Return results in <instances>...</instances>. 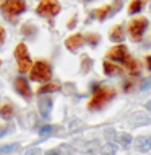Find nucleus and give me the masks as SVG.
I'll return each mask as SVG.
<instances>
[{"instance_id": "nucleus-16", "label": "nucleus", "mask_w": 151, "mask_h": 155, "mask_svg": "<svg viewBox=\"0 0 151 155\" xmlns=\"http://www.w3.org/2000/svg\"><path fill=\"white\" fill-rule=\"evenodd\" d=\"M0 116H2L3 119H10L11 116H13V108H11L10 104H3V106L0 108Z\"/></svg>"}, {"instance_id": "nucleus-20", "label": "nucleus", "mask_w": 151, "mask_h": 155, "mask_svg": "<svg viewBox=\"0 0 151 155\" xmlns=\"http://www.w3.org/2000/svg\"><path fill=\"white\" fill-rule=\"evenodd\" d=\"M101 153L102 155H115V145L114 144H106L101 150Z\"/></svg>"}, {"instance_id": "nucleus-19", "label": "nucleus", "mask_w": 151, "mask_h": 155, "mask_svg": "<svg viewBox=\"0 0 151 155\" xmlns=\"http://www.w3.org/2000/svg\"><path fill=\"white\" fill-rule=\"evenodd\" d=\"M20 149L18 144H10V145H3L0 147V153H10V152H16Z\"/></svg>"}, {"instance_id": "nucleus-26", "label": "nucleus", "mask_w": 151, "mask_h": 155, "mask_svg": "<svg viewBox=\"0 0 151 155\" xmlns=\"http://www.w3.org/2000/svg\"><path fill=\"white\" fill-rule=\"evenodd\" d=\"M3 39H5V30L0 26V43H3Z\"/></svg>"}, {"instance_id": "nucleus-10", "label": "nucleus", "mask_w": 151, "mask_h": 155, "mask_svg": "<svg viewBox=\"0 0 151 155\" xmlns=\"http://www.w3.org/2000/svg\"><path fill=\"white\" fill-rule=\"evenodd\" d=\"M135 147L138 152H148L151 150V137L149 136H140L135 140Z\"/></svg>"}, {"instance_id": "nucleus-12", "label": "nucleus", "mask_w": 151, "mask_h": 155, "mask_svg": "<svg viewBox=\"0 0 151 155\" xmlns=\"http://www.w3.org/2000/svg\"><path fill=\"white\" fill-rule=\"evenodd\" d=\"M102 67H104V72H106L109 77H114V75H120V74H122L120 67H117L115 64H112L111 61H106Z\"/></svg>"}, {"instance_id": "nucleus-22", "label": "nucleus", "mask_w": 151, "mask_h": 155, "mask_svg": "<svg viewBox=\"0 0 151 155\" xmlns=\"http://www.w3.org/2000/svg\"><path fill=\"white\" fill-rule=\"evenodd\" d=\"M49 132H52V126H50V124L39 127V134H49Z\"/></svg>"}, {"instance_id": "nucleus-13", "label": "nucleus", "mask_w": 151, "mask_h": 155, "mask_svg": "<svg viewBox=\"0 0 151 155\" xmlns=\"http://www.w3.org/2000/svg\"><path fill=\"white\" fill-rule=\"evenodd\" d=\"M124 39V30H122V25H117L111 30V41L114 43H120Z\"/></svg>"}, {"instance_id": "nucleus-8", "label": "nucleus", "mask_w": 151, "mask_h": 155, "mask_svg": "<svg viewBox=\"0 0 151 155\" xmlns=\"http://www.w3.org/2000/svg\"><path fill=\"white\" fill-rule=\"evenodd\" d=\"M37 106H39L41 116H42L44 119H47L49 116H50V111H52V100L47 98V96H44V98H39V103H37Z\"/></svg>"}, {"instance_id": "nucleus-4", "label": "nucleus", "mask_w": 151, "mask_h": 155, "mask_svg": "<svg viewBox=\"0 0 151 155\" xmlns=\"http://www.w3.org/2000/svg\"><path fill=\"white\" fill-rule=\"evenodd\" d=\"M146 26H148V20L145 18H135L132 20L128 25V35H130V39L132 41H140L141 36H143V33L146 30Z\"/></svg>"}, {"instance_id": "nucleus-23", "label": "nucleus", "mask_w": 151, "mask_h": 155, "mask_svg": "<svg viewBox=\"0 0 151 155\" xmlns=\"http://www.w3.org/2000/svg\"><path fill=\"white\" fill-rule=\"evenodd\" d=\"M149 88H151V78H148V80H145L141 83V90H149Z\"/></svg>"}, {"instance_id": "nucleus-27", "label": "nucleus", "mask_w": 151, "mask_h": 155, "mask_svg": "<svg viewBox=\"0 0 151 155\" xmlns=\"http://www.w3.org/2000/svg\"><path fill=\"white\" fill-rule=\"evenodd\" d=\"M47 155H60V153H58V150H49Z\"/></svg>"}, {"instance_id": "nucleus-28", "label": "nucleus", "mask_w": 151, "mask_h": 155, "mask_svg": "<svg viewBox=\"0 0 151 155\" xmlns=\"http://www.w3.org/2000/svg\"><path fill=\"white\" fill-rule=\"evenodd\" d=\"M146 64H148V69L151 70V56H149V57H146Z\"/></svg>"}, {"instance_id": "nucleus-1", "label": "nucleus", "mask_w": 151, "mask_h": 155, "mask_svg": "<svg viewBox=\"0 0 151 155\" xmlns=\"http://www.w3.org/2000/svg\"><path fill=\"white\" fill-rule=\"evenodd\" d=\"M0 7L8 21H15L16 16L26 10V2L24 0H3Z\"/></svg>"}, {"instance_id": "nucleus-17", "label": "nucleus", "mask_w": 151, "mask_h": 155, "mask_svg": "<svg viewBox=\"0 0 151 155\" xmlns=\"http://www.w3.org/2000/svg\"><path fill=\"white\" fill-rule=\"evenodd\" d=\"M109 12H111V7L106 5V7H102V8H98V10L94 12V15H96V18H98V20H104L109 15Z\"/></svg>"}, {"instance_id": "nucleus-2", "label": "nucleus", "mask_w": 151, "mask_h": 155, "mask_svg": "<svg viewBox=\"0 0 151 155\" xmlns=\"http://www.w3.org/2000/svg\"><path fill=\"white\" fill-rule=\"evenodd\" d=\"M93 88H94V95L91 98V101L88 103L90 110H99L114 96V90L112 88H98V83H94Z\"/></svg>"}, {"instance_id": "nucleus-24", "label": "nucleus", "mask_w": 151, "mask_h": 155, "mask_svg": "<svg viewBox=\"0 0 151 155\" xmlns=\"http://www.w3.org/2000/svg\"><path fill=\"white\" fill-rule=\"evenodd\" d=\"M24 155H41V150L39 149H29Z\"/></svg>"}, {"instance_id": "nucleus-11", "label": "nucleus", "mask_w": 151, "mask_h": 155, "mask_svg": "<svg viewBox=\"0 0 151 155\" xmlns=\"http://www.w3.org/2000/svg\"><path fill=\"white\" fill-rule=\"evenodd\" d=\"M83 41H85V38H83L81 35H73L65 41V46L70 49V51H77L78 48L83 46Z\"/></svg>"}, {"instance_id": "nucleus-6", "label": "nucleus", "mask_w": 151, "mask_h": 155, "mask_svg": "<svg viewBox=\"0 0 151 155\" xmlns=\"http://www.w3.org/2000/svg\"><path fill=\"white\" fill-rule=\"evenodd\" d=\"M36 12L42 16H54L60 12V5L57 0H41Z\"/></svg>"}, {"instance_id": "nucleus-5", "label": "nucleus", "mask_w": 151, "mask_h": 155, "mask_svg": "<svg viewBox=\"0 0 151 155\" xmlns=\"http://www.w3.org/2000/svg\"><path fill=\"white\" fill-rule=\"evenodd\" d=\"M15 57L16 62H18V69L20 72H28L29 67H31V57H29V52L26 49V46L23 43H20L15 49Z\"/></svg>"}, {"instance_id": "nucleus-21", "label": "nucleus", "mask_w": 151, "mask_h": 155, "mask_svg": "<svg viewBox=\"0 0 151 155\" xmlns=\"http://www.w3.org/2000/svg\"><path fill=\"white\" fill-rule=\"evenodd\" d=\"M88 43H90L91 46H96V44L99 43V36L96 35V33H93V35H90V36H88Z\"/></svg>"}, {"instance_id": "nucleus-29", "label": "nucleus", "mask_w": 151, "mask_h": 155, "mask_svg": "<svg viewBox=\"0 0 151 155\" xmlns=\"http://www.w3.org/2000/svg\"><path fill=\"white\" fill-rule=\"evenodd\" d=\"M146 110H148V111H151V101H148V103H146Z\"/></svg>"}, {"instance_id": "nucleus-18", "label": "nucleus", "mask_w": 151, "mask_h": 155, "mask_svg": "<svg viewBox=\"0 0 151 155\" xmlns=\"http://www.w3.org/2000/svg\"><path fill=\"white\" fill-rule=\"evenodd\" d=\"M119 140H120V144H122L125 149H128L130 144H132V136H130V134H120Z\"/></svg>"}, {"instance_id": "nucleus-9", "label": "nucleus", "mask_w": 151, "mask_h": 155, "mask_svg": "<svg viewBox=\"0 0 151 155\" xmlns=\"http://www.w3.org/2000/svg\"><path fill=\"white\" fill-rule=\"evenodd\" d=\"M15 88H16V91H18L20 95L23 96V98H29L31 96V88H29V85H28V82L24 80V78H16V82H15Z\"/></svg>"}, {"instance_id": "nucleus-25", "label": "nucleus", "mask_w": 151, "mask_h": 155, "mask_svg": "<svg viewBox=\"0 0 151 155\" xmlns=\"http://www.w3.org/2000/svg\"><path fill=\"white\" fill-rule=\"evenodd\" d=\"M81 59H83V70H86L88 69V64H90V59H88L86 56H83Z\"/></svg>"}, {"instance_id": "nucleus-7", "label": "nucleus", "mask_w": 151, "mask_h": 155, "mask_svg": "<svg viewBox=\"0 0 151 155\" xmlns=\"http://www.w3.org/2000/svg\"><path fill=\"white\" fill-rule=\"evenodd\" d=\"M107 57L109 59H114V61H119V62H124L127 61L128 57V52H127V48L124 44H119V46H114L111 51L107 52Z\"/></svg>"}, {"instance_id": "nucleus-3", "label": "nucleus", "mask_w": 151, "mask_h": 155, "mask_svg": "<svg viewBox=\"0 0 151 155\" xmlns=\"http://www.w3.org/2000/svg\"><path fill=\"white\" fill-rule=\"evenodd\" d=\"M50 65L44 61H37L31 69V80L34 82H46L50 78Z\"/></svg>"}, {"instance_id": "nucleus-15", "label": "nucleus", "mask_w": 151, "mask_h": 155, "mask_svg": "<svg viewBox=\"0 0 151 155\" xmlns=\"http://www.w3.org/2000/svg\"><path fill=\"white\" fill-rule=\"evenodd\" d=\"M143 5H145V0H133L128 7V13H138Z\"/></svg>"}, {"instance_id": "nucleus-14", "label": "nucleus", "mask_w": 151, "mask_h": 155, "mask_svg": "<svg viewBox=\"0 0 151 155\" xmlns=\"http://www.w3.org/2000/svg\"><path fill=\"white\" fill-rule=\"evenodd\" d=\"M58 88H60V85H58L57 82H52V83H47V85L41 87L39 88V93L44 95V93H52V91H57Z\"/></svg>"}]
</instances>
